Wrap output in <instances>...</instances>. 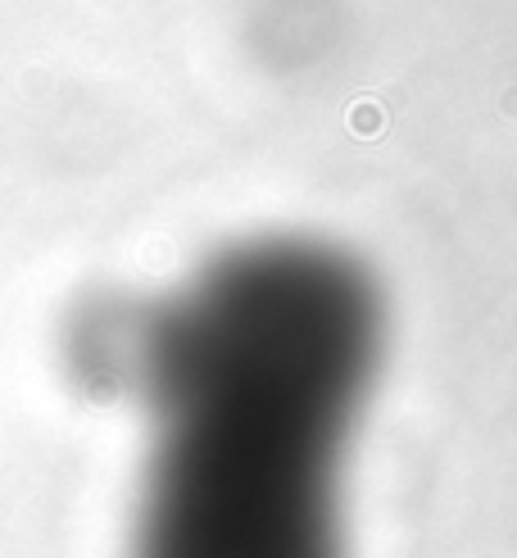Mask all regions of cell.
Segmentation results:
<instances>
[{
    "mask_svg": "<svg viewBox=\"0 0 517 558\" xmlns=\"http://www.w3.org/2000/svg\"><path fill=\"white\" fill-rule=\"evenodd\" d=\"M386 341L295 277L155 300L127 400L150 418L127 558H345V454Z\"/></svg>",
    "mask_w": 517,
    "mask_h": 558,
    "instance_id": "1",
    "label": "cell"
}]
</instances>
